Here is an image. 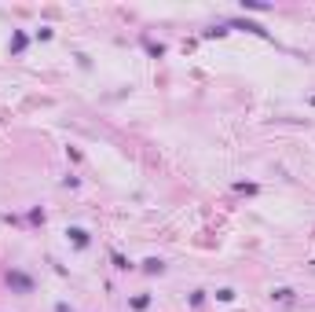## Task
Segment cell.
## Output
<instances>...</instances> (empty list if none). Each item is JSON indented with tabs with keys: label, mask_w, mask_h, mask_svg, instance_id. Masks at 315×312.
Instances as JSON below:
<instances>
[{
	"label": "cell",
	"mask_w": 315,
	"mask_h": 312,
	"mask_svg": "<svg viewBox=\"0 0 315 312\" xmlns=\"http://www.w3.org/2000/svg\"><path fill=\"white\" fill-rule=\"evenodd\" d=\"M8 287L15 294H33V279H29L26 272H8Z\"/></svg>",
	"instance_id": "6da1fadb"
},
{
	"label": "cell",
	"mask_w": 315,
	"mask_h": 312,
	"mask_svg": "<svg viewBox=\"0 0 315 312\" xmlns=\"http://www.w3.org/2000/svg\"><path fill=\"white\" fill-rule=\"evenodd\" d=\"M231 29H246V33H257V37H267V29L264 26H257V22H249V19H234V22H227Z\"/></svg>",
	"instance_id": "7a4b0ae2"
},
{
	"label": "cell",
	"mask_w": 315,
	"mask_h": 312,
	"mask_svg": "<svg viewBox=\"0 0 315 312\" xmlns=\"http://www.w3.org/2000/svg\"><path fill=\"white\" fill-rule=\"evenodd\" d=\"M66 235H70V239H73L77 246H88V231H85V228H70Z\"/></svg>",
	"instance_id": "3957f363"
},
{
	"label": "cell",
	"mask_w": 315,
	"mask_h": 312,
	"mask_svg": "<svg viewBox=\"0 0 315 312\" xmlns=\"http://www.w3.org/2000/svg\"><path fill=\"white\" fill-rule=\"evenodd\" d=\"M143 272H150V275H154V272H165V264L158 261V257H147V261H143Z\"/></svg>",
	"instance_id": "277c9868"
},
{
	"label": "cell",
	"mask_w": 315,
	"mask_h": 312,
	"mask_svg": "<svg viewBox=\"0 0 315 312\" xmlns=\"http://www.w3.org/2000/svg\"><path fill=\"white\" fill-rule=\"evenodd\" d=\"M22 48H26V33H15V37H11V52L19 55Z\"/></svg>",
	"instance_id": "5b68a950"
},
{
	"label": "cell",
	"mask_w": 315,
	"mask_h": 312,
	"mask_svg": "<svg viewBox=\"0 0 315 312\" xmlns=\"http://www.w3.org/2000/svg\"><path fill=\"white\" fill-rule=\"evenodd\" d=\"M271 298H275V301H293V290H290V287H279Z\"/></svg>",
	"instance_id": "8992f818"
},
{
	"label": "cell",
	"mask_w": 315,
	"mask_h": 312,
	"mask_svg": "<svg viewBox=\"0 0 315 312\" xmlns=\"http://www.w3.org/2000/svg\"><path fill=\"white\" fill-rule=\"evenodd\" d=\"M150 305V294H136L132 298V308H147Z\"/></svg>",
	"instance_id": "52a82bcc"
},
{
	"label": "cell",
	"mask_w": 315,
	"mask_h": 312,
	"mask_svg": "<svg viewBox=\"0 0 315 312\" xmlns=\"http://www.w3.org/2000/svg\"><path fill=\"white\" fill-rule=\"evenodd\" d=\"M242 4H246L249 11H267V4H264V0H242Z\"/></svg>",
	"instance_id": "ba28073f"
},
{
	"label": "cell",
	"mask_w": 315,
	"mask_h": 312,
	"mask_svg": "<svg viewBox=\"0 0 315 312\" xmlns=\"http://www.w3.org/2000/svg\"><path fill=\"white\" fill-rule=\"evenodd\" d=\"M114 268H121V272H129V268H132V264H129V261H125V254H114Z\"/></svg>",
	"instance_id": "9c48e42d"
},
{
	"label": "cell",
	"mask_w": 315,
	"mask_h": 312,
	"mask_svg": "<svg viewBox=\"0 0 315 312\" xmlns=\"http://www.w3.org/2000/svg\"><path fill=\"white\" fill-rule=\"evenodd\" d=\"M216 298H220V301H234V290L224 287V290H216Z\"/></svg>",
	"instance_id": "30bf717a"
},
{
	"label": "cell",
	"mask_w": 315,
	"mask_h": 312,
	"mask_svg": "<svg viewBox=\"0 0 315 312\" xmlns=\"http://www.w3.org/2000/svg\"><path fill=\"white\" fill-rule=\"evenodd\" d=\"M55 312H73V308H70L66 301H59V305H55Z\"/></svg>",
	"instance_id": "8fae6325"
}]
</instances>
